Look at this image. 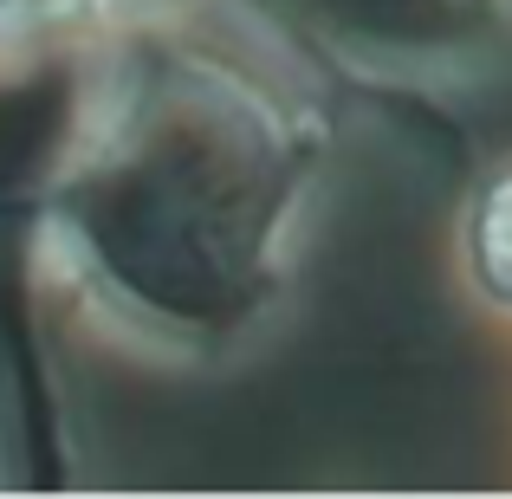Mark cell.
Wrapping results in <instances>:
<instances>
[{"mask_svg":"<svg viewBox=\"0 0 512 499\" xmlns=\"http://www.w3.org/2000/svg\"><path fill=\"white\" fill-rule=\"evenodd\" d=\"M111 7H163V0H111Z\"/></svg>","mask_w":512,"mask_h":499,"instance_id":"8992f818","label":"cell"},{"mask_svg":"<svg viewBox=\"0 0 512 499\" xmlns=\"http://www.w3.org/2000/svg\"><path fill=\"white\" fill-rule=\"evenodd\" d=\"M331 65L383 85H448L512 39V0H273Z\"/></svg>","mask_w":512,"mask_h":499,"instance_id":"7a4b0ae2","label":"cell"},{"mask_svg":"<svg viewBox=\"0 0 512 499\" xmlns=\"http://www.w3.org/2000/svg\"><path fill=\"white\" fill-rule=\"evenodd\" d=\"M91 13H111V0H20L26 26H65V20H91Z\"/></svg>","mask_w":512,"mask_h":499,"instance_id":"277c9868","label":"cell"},{"mask_svg":"<svg viewBox=\"0 0 512 499\" xmlns=\"http://www.w3.org/2000/svg\"><path fill=\"white\" fill-rule=\"evenodd\" d=\"M20 26H26L20 20V0H0V33H20Z\"/></svg>","mask_w":512,"mask_h":499,"instance_id":"5b68a950","label":"cell"},{"mask_svg":"<svg viewBox=\"0 0 512 499\" xmlns=\"http://www.w3.org/2000/svg\"><path fill=\"white\" fill-rule=\"evenodd\" d=\"M467 266H474V286L500 312H512V169L493 175L467 214Z\"/></svg>","mask_w":512,"mask_h":499,"instance_id":"3957f363","label":"cell"},{"mask_svg":"<svg viewBox=\"0 0 512 499\" xmlns=\"http://www.w3.org/2000/svg\"><path fill=\"white\" fill-rule=\"evenodd\" d=\"M325 117L208 39H130L46 182V247L111 331L227 357L286 305Z\"/></svg>","mask_w":512,"mask_h":499,"instance_id":"6da1fadb","label":"cell"}]
</instances>
